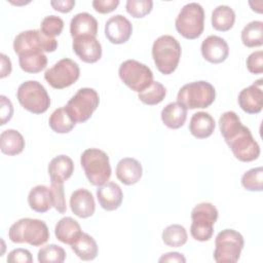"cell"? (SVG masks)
<instances>
[{
    "label": "cell",
    "instance_id": "cell-1",
    "mask_svg": "<svg viewBox=\"0 0 263 263\" xmlns=\"http://www.w3.org/2000/svg\"><path fill=\"white\" fill-rule=\"evenodd\" d=\"M219 127L236 159L242 162H251L259 157V144L252 136L251 130L241 123L235 112H224L219 118Z\"/></svg>",
    "mask_w": 263,
    "mask_h": 263
},
{
    "label": "cell",
    "instance_id": "cell-2",
    "mask_svg": "<svg viewBox=\"0 0 263 263\" xmlns=\"http://www.w3.org/2000/svg\"><path fill=\"white\" fill-rule=\"evenodd\" d=\"M8 237L15 243H28L33 247H39L48 240L49 230L46 223L42 220L23 218L9 227Z\"/></svg>",
    "mask_w": 263,
    "mask_h": 263
},
{
    "label": "cell",
    "instance_id": "cell-3",
    "mask_svg": "<svg viewBox=\"0 0 263 263\" xmlns=\"http://www.w3.org/2000/svg\"><path fill=\"white\" fill-rule=\"evenodd\" d=\"M182 48L179 41L171 35L159 36L152 45V58L161 74L170 75L178 67Z\"/></svg>",
    "mask_w": 263,
    "mask_h": 263
},
{
    "label": "cell",
    "instance_id": "cell-4",
    "mask_svg": "<svg viewBox=\"0 0 263 263\" xmlns=\"http://www.w3.org/2000/svg\"><path fill=\"white\" fill-rule=\"evenodd\" d=\"M80 163L85 176L93 186L107 183L111 177V165L108 154L97 148H89L82 152Z\"/></svg>",
    "mask_w": 263,
    "mask_h": 263
},
{
    "label": "cell",
    "instance_id": "cell-5",
    "mask_svg": "<svg viewBox=\"0 0 263 263\" xmlns=\"http://www.w3.org/2000/svg\"><path fill=\"white\" fill-rule=\"evenodd\" d=\"M215 99V87L204 80L194 81L183 85L177 95V101L187 109L208 108L214 103Z\"/></svg>",
    "mask_w": 263,
    "mask_h": 263
},
{
    "label": "cell",
    "instance_id": "cell-6",
    "mask_svg": "<svg viewBox=\"0 0 263 263\" xmlns=\"http://www.w3.org/2000/svg\"><path fill=\"white\" fill-rule=\"evenodd\" d=\"M176 29L184 38L193 40L198 38L204 29V10L196 2L184 5L175 22Z\"/></svg>",
    "mask_w": 263,
    "mask_h": 263
},
{
    "label": "cell",
    "instance_id": "cell-7",
    "mask_svg": "<svg viewBox=\"0 0 263 263\" xmlns=\"http://www.w3.org/2000/svg\"><path fill=\"white\" fill-rule=\"evenodd\" d=\"M18 103L24 109L34 114H42L50 106V98L45 87L36 80L23 82L16 91Z\"/></svg>",
    "mask_w": 263,
    "mask_h": 263
},
{
    "label": "cell",
    "instance_id": "cell-8",
    "mask_svg": "<svg viewBox=\"0 0 263 263\" xmlns=\"http://www.w3.org/2000/svg\"><path fill=\"white\" fill-rule=\"evenodd\" d=\"M191 236L198 241H208L214 234V225L218 219V210L211 202H201L191 212Z\"/></svg>",
    "mask_w": 263,
    "mask_h": 263
},
{
    "label": "cell",
    "instance_id": "cell-9",
    "mask_svg": "<svg viewBox=\"0 0 263 263\" xmlns=\"http://www.w3.org/2000/svg\"><path fill=\"white\" fill-rule=\"evenodd\" d=\"M243 246L245 240L239 232L224 229L216 236L214 260L217 263H235L240 257Z\"/></svg>",
    "mask_w": 263,
    "mask_h": 263
},
{
    "label": "cell",
    "instance_id": "cell-10",
    "mask_svg": "<svg viewBox=\"0 0 263 263\" xmlns=\"http://www.w3.org/2000/svg\"><path fill=\"white\" fill-rule=\"evenodd\" d=\"M99 104L100 97L97 90L82 87L68 101L65 108L75 123H82L90 118Z\"/></svg>",
    "mask_w": 263,
    "mask_h": 263
},
{
    "label": "cell",
    "instance_id": "cell-11",
    "mask_svg": "<svg viewBox=\"0 0 263 263\" xmlns=\"http://www.w3.org/2000/svg\"><path fill=\"white\" fill-rule=\"evenodd\" d=\"M118 74L121 81L136 92L145 90L153 81L151 69L136 60H126L121 63Z\"/></svg>",
    "mask_w": 263,
    "mask_h": 263
},
{
    "label": "cell",
    "instance_id": "cell-12",
    "mask_svg": "<svg viewBox=\"0 0 263 263\" xmlns=\"http://www.w3.org/2000/svg\"><path fill=\"white\" fill-rule=\"evenodd\" d=\"M57 48L58 41L44 35L40 30L21 32L13 40V50L18 55L29 51L53 52Z\"/></svg>",
    "mask_w": 263,
    "mask_h": 263
},
{
    "label": "cell",
    "instance_id": "cell-13",
    "mask_svg": "<svg viewBox=\"0 0 263 263\" xmlns=\"http://www.w3.org/2000/svg\"><path fill=\"white\" fill-rule=\"evenodd\" d=\"M80 76V69L76 62L65 58L58 61L45 71L44 79L55 89H63L74 84Z\"/></svg>",
    "mask_w": 263,
    "mask_h": 263
},
{
    "label": "cell",
    "instance_id": "cell-14",
    "mask_svg": "<svg viewBox=\"0 0 263 263\" xmlns=\"http://www.w3.org/2000/svg\"><path fill=\"white\" fill-rule=\"evenodd\" d=\"M263 80L258 79L245 87L238 93L237 102L242 111L249 114H258L263 107Z\"/></svg>",
    "mask_w": 263,
    "mask_h": 263
},
{
    "label": "cell",
    "instance_id": "cell-15",
    "mask_svg": "<svg viewBox=\"0 0 263 263\" xmlns=\"http://www.w3.org/2000/svg\"><path fill=\"white\" fill-rule=\"evenodd\" d=\"M133 33V25L121 14L111 16L105 25V36L113 44H122L128 41Z\"/></svg>",
    "mask_w": 263,
    "mask_h": 263
},
{
    "label": "cell",
    "instance_id": "cell-16",
    "mask_svg": "<svg viewBox=\"0 0 263 263\" xmlns=\"http://www.w3.org/2000/svg\"><path fill=\"white\" fill-rule=\"evenodd\" d=\"M72 47L76 55L84 63H96L102 57V45L95 36L76 37L73 39Z\"/></svg>",
    "mask_w": 263,
    "mask_h": 263
},
{
    "label": "cell",
    "instance_id": "cell-17",
    "mask_svg": "<svg viewBox=\"0 0 263 263\" xmlns=\"http://www.w3.org/2000/svg\"><path fill=\"white\" fill-rule=\"evenodd\" d=\"M200 49L202 58L212 64H220L229 55L228 43L225 39L216 35L208 36L202 41Z\"/></svg>",
    "mask_w": 263,
    "mask_h": 263
},
{
    "label": "cell",
    "instance_id": "cell-18",
    "mask_svg": "<svg viewBox=\"0 0 263 263\" xmlns=\"http://www.w3.org/2000/svg\"><path fill=\"white\" fill-rule=\"evenodd\" d=\"M70 208L72 213L79 218L91 217L96 211L95 198L91 192L84 188L75 190L70 197Z\"/></svg>",
    "mask_w": 263,
    "mask_h": 263
},
{
    "label": "cell",
    "instance_id": "cell-19",
    "mask_svg": "<svg viewBox=\"0 0 263 263\" xmlns=\"http://www.w3.org/2000/svg\"><path fill=\"white\" fill-rule=\"evenodd\" d=\"M97 198L100 205L108 212L117 210L122 202L123 193L118 184L107 182L97 189Z\"/></svg>",
    "mask_w": 263,
    "mask_h": 263
},
{
    "label": "cell",
    "instance_id": "cell-20",
    "mask_svg": "<svg viewBox=\"0 0 263 263\" xmlns=\"http://www.w3.org/2000/svg\"><path fill=\"white\" fill-rule=\"evenodd\" d=\"M116 177L124 185H134L140 181L143 175L142 164L133 157L120 159L116 165Z\"/></svg>",
    "mask_w": 263,
    "mask_h": 263
},
{
    "label": "cell",
    "instance_id": "cell-21",
    "mask_svg": "<svg viewBox=\"0 0 263 263\" xmlns=\"http://www.w3.org/2000/svg\"><path fill=\"white\" fill-rule=\"evenodd\" d=\"M70 34L74 38L80 36H97L98 21L88 12H80L74 15L70 23Z\"/></svg>",
    "mask_w": 263,
    "mask_h": 263
},
{
    "label": "cell",
    "instance_id": "cell-22",
    "mask_svg": "<svg viewBox=\"0 0 263 263\" xmlns=\"http://www.w3.org/2000/svg\"><path fill=\"white\" fill-rule=\"evenodd\" d=\"M50 183H63L67 181L74 172L73 160L67 155H58L52 158L47 167Z\"/></svg>",
    "mask_w": 263,
    "mask_h": 263
},
{
    "label": "cell",
    "instance_id": "cell-23",
    "mask_svg": "<svg viewBox=\"0 0 263 263\" xmlns=\"http://www.w3.org/2000/svg\"><path fill=\"white\" fill-rule=\"evenodd\" d=\"M216 127L213 116L203 111L196 112L192 115L189 123V132L196 139H205L212 136Z\"/></svg>",
    "mask_w": 263,
    "mask_h": 263
},
{
    "label": "cell",
    "instance_id": "cell-24",
    "mask_svg": "<svg viewBox=\"0 0 263 263\" xmlns=\"http://www.w3.org/2000/svg\"><path fill=\"white\" fill-rule=\"evenodd\" d=\"M28 203L30 208L37 213H45L53 206L52 193L49 187L45 185H37L33 187L28 195Z\"/></svg>",
    "mask_w": 263,
    "mask_h": 263
},
{
    "label": "cell",
    "instance_id": "cell-25",
    "mask_svg": "<svg viewBox=\"0 0 263 263\" xmlns=\"http://www.w3.org/2000/svg\"><path fill=\"white\" fill-rule=\"evenodd\" d=\"M82 233L79 223L72 217L62 218L54 227V234L58 240L66 245H72Z\"/></svg>",
    "mask_w": 263,
    "mask_h": 263
},
{
    "label": "cell",
    "instance_id": "cell-26",
    "mask_svg": "<svg viewBox=\"0 0 263 263\" xmlns=\"http://www.w3.org/2000/svg\"><path fill=\"white\" fill-rule=\"evenodd\" d=\"M160 116L165 126L178 129L184 125L187 119V108L179 102H173L162 109Z\"/></svg>",
    "mask_w": 263,
    "mask_h": 263
},
{
    "label": "cell",
    "instance_id": "cell-27",
    "mask_svg": "<svg viewBox=\"0 0 263 263\" xmlns=\"http://www.w3.org/2000/svg\"><path fill=\"white\" fill-rule=\"evenodd\" d=\"M25 139L22 134L15 129L8 128L0 135V149L2 153L12 156L23 152L25 148Z\"/></svg>",
    "mask_w": 263,
    "mask_h": 263
},
{
    "label": "cell",
    "instance_id": "cell-28",
    "mask_svg": "<svg viewBox=\"0 0 263 263\" xmlns=\"http://www.w3.org/2000/svg\"><path fill=\"white\" fill-rule=\"evenodd\" d=\"M71 249L83 261H91L98 255V245L95 238L85 232H82L71 245Z\"/></svg>",
    "mask_w": 263,
    "mask_h": 263
},
{
    "label": "cell",
    "instance_id": "cell-29",
    "mask_svg": "<svg viewBox=\"0 0 263 263\" xmlns=\"http://www.w3.org/2000/svg\"><path fill=\"white\" fill-rule=\"evenodd\" d=\"M20 67L31 74L39 73L47 66V58L42 51H29L18 55Z\"/></svg>",
    "mask_w": 263,
    "mask_h": 263
},
{
    "label": "cell",
    "instance_id": "cell-30",
    "mask_svg": "<svg viewBox=\"0 0 263 263\" xmlns=\"http://www.w3.org/2000/svg\"><path fill=\"white\" fill-rule=\"evenodd\" d=\"M212 26L215 30L229 31L235 22V12L228 5H219L212 12Z\"/></svg>",
    "mask_w": 263,
    "mask_h": 263
},
{
    "label": "cell",
    "instance_id": "cell-31",
    "mask_svg": "<svg viewBox=\"0 0 263 263\" xmlns=\"http://www.w3.org/2000/svg\"><path fill=\"white\" fill-rule=\"evenodd\" d=\"M48 124L50 128L57 134H67L71 132L75 126V121L71 118L65 107L55 109L49 119Z\"/></svg>",
    "mask_w": 263,
    "mask_h": 263
},
{
    "label": "cell",
    "instance_id": "cell-32",
    "mask_svg": "<svg viewBox=\"0 0 263 263\" xmlns=\"http://www.w3.org/2000/svg\"><path fill=\"white\" fill-rule=\"evenodd\" d=\"M241 41L247 47H257L263 44V23L253 21L245 26L241 31Z\"/></svg>",
    "mask_w": 263,
    "mask_h": 263
},
{
    "label": "cell",
    "instance_id": "cell-33",
    "mask_svg": "<svg viewBox=\"0 0 263 263\" xmlns=\"http://www.w3.org/2000/svg\"><path fill=\"white\" fill-rule=\"evenodd\" d=\"M161 238L166 246L179 248L187 242L188 234L184 226L180 224H172L163 229Z\"/></svg>",
    "mask_w": 263,
    "mask_h": 263
},
{
    "label": "cell",
    "instance_id": "cell-34",
    "mask_svg": "<svg viewBox=\"0 0 263 263\" xmlns=\"http://www.w3.org/2000/svg\"><path fill=\"white\" fill-rule=\"evenodd\" d=\"M166 95L165 87L158 81H152V83L143 91L139 92V100L149 106L157 105L163 101Z\"/></svg>",
    "mask_w": 263,
    "mask_h": 263
},
{
    "label": "cell",
    "instance_id": "cell-35",
    "mask_svg": "<svg viewBox=\"0 0 263 263\" xmlns=\"http://www.w3.org/2000/svg\"><path fill=\"white\" fill-rule=\"evenodd\" d=\"M37 259L40 263H62L66 259V252L62 247L51 243L38 251Z\"/></svg>",
    "mask_w": 263,
    "mask_h": 263
},
{
    "label": "cell",
    "instance_id": "cell-36",
    "mask_svg": "<svg viewBox=\"0 0 263 263\" xmlns=\"http://www.w3.org/2000/svg\"><path fill=\"white\" fill-rule=\"evenodd\" d=\"M241 185L248 191H262L263 187V168L254 167L246 172L241 177Z\"/></svg>",
    "mask_w": 263,
    "mask_h": 263
},
{
    "label": "cell",
    "instance_id": "cell-37",
    "mask_svg": "<svg viewBox=\"0 0 263 263\" xmlns=\"http://www.w3.org/2000/svg\"><path fill=\"white\" fill-rule=\"evenodd\" d=\"M64 29V21L57 15H47L45 16L40 24V31L51 38L59 36Z\"/></svg>",
    "mask_w": 263,
    "mask_h": 263
},
{
    "label": "cell",
    "instance_id": "cell-38",
    "mask_svg": "<svg viewBox=\"0 0 263 263\" xmlns=\"http://www.w3.org/2000/svg\"><path fill=\"white\" fill-rule=\"evenodd\" d=\"M153 7L152 0H127L125 8L128 14L135 18H141L149 14Z\"/></svg>",
    "mask_w": 263,
    "mask_h": 263
},
{
    "label": "cell",
    "instance_id": "cell-39",
    "mask_svg": "<svg viewBox=\"0 0 263 263\" xmlns=\"http://www.w3.org/2000/svg\"><path fill=\"white\" fill-rule=\"evenodd\" d=\"M50 190L52 193L53 208L60 213L64 214L67 211V203L65 198L64 184L63 183H51Z\"/></svg>",
    "mask_w": 263,
    "mask_h": 263
},
{
    "label": "cell",
    "instance_id": "cell-40",
    "mask_svg": "<svg viewBox=\"0 0 263 263\" xmlns=\"http://www.w3.org/2000/svg\"><path fill=\"white\" fill-rule=\"evenodd\" d=\"M247 68L253 74H261L263 72V51L257 50L252 52L247 59Z\"/></svg>",
    "mask_w": 263,
    "mask_h": 263
},
{
    "label": "cell",
    "instance_id": "cell-41",
    "mask_svg": "<svg viewBox=\"0 0 263 263\" xmlns=\"http://www.w3.org/2000/svg\"><path fill=\"white\" fill-rule=\"evenodd\" d=\"M8 263H32L33 257L26 249H14L7 256Z\"/></svg>",
    "mask_w": 263,
    "mask_h": 263
},
{
    "label": "cell",
    "instance_id": "cell-42",
    "mask_svg": "<svg viewBox=\"0 0 263 263\" xmlns=\"http://www.w3.org/2000/svg\"><path fill=\"white\" fill-rule=\"evenodd\" d=\"M93 9L99 13H109L116 9L119 5V0H93Z\"/></svg>",
    "mask_w": 263,
    "mask_h": 263
},
{
    "label": "cell",
    "instance_id": "cell-43",
    "mask_svg": "<svg viewBox=\"0 0 263 263\" xmlns=\"http://www.w3.org/2000/svg\"><path fill=\"white\" fill-rule=\"evenodd\" d=\"M0 115H1V125H4L9 121L13 114V107L9 99L5 96H0Z\"/></svg>",
    "mask_w": 263,
    "mask_h": 263
},
{
    "label": "cell",
    "instance_id": "cell-44",
    "mask_svg": "<svg viewBox=\"0 0 263 263\" xmlns=\"http://www.w3.org/2000/svg\"><path fill=\"white\" fill-rule=\"evenodd\" d=\"M50 5L54 10L63 13H67L73 9V7L75 6V1L74 0H52L50 1Z\"/></svg>",
    "mask_w": 263,
    "mask_h": 263
},
{
    "label": "cell",
    "instance_id": "cell-45",
    "mask_svg": "<svg viewBox=\"0 0 263 263\" xmlns=\"http://www.w3.org/2000/svg\"><path fill=\"white\" fill-rule=\"evenodd\" d=\"M160 263L161 262H186V259L185 257L183 256V254L181 253H178V252H171V253H166V254H163L159 260H158Z\"/></svg>",
    "mask_w": 263,
    "mask_h": 263
},
{
    "label": "cell",
    "instance_id": "cell-46",
    "mask_svg": "<svg viewBox=\"0 0 263 263\" xmlns=\"http://www.w3.org/2000/svg\"><path fill=\"white\" fill-rule=\"evenodd\" d=\"M0 58H1V74H0V77L5 78L6 76H8L11 73V70H12L11 62H10L9 58L4 53H1Z\"/></svg>",
    "mask_w": 263,
    "mask_h": 263
}]
</instances>
